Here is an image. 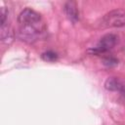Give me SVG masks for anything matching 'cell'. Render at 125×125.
Here are the masks:
<instances>
[{"mask_svg":"<svg viewBox=\"0 0 125 125\" xmlns=\"http://www.w3.org/2000/svg\"><path fill=\"white\" fill-rule=\"evenodd\" d=\"M44 24L43 22L40 24H33V25H21L18 35L20 39L27 43H33L39 39V37L44 32Z\"/></svg>","mask_w":125,"mask_h":125,"instance_id":"6da1fadb","label":"cell"},{"mask_svg":"<svg viewBox=\"0 0 125 125\" xmlns=\"http://www.w3.org/2000/svg\"><path fill=\"white\" fill-rule=\"evenodd\" d=\"M117 36L115 34L112 33H108L104 35L100 41L98 42L97 46L94 47L93 49L89 50V52H92L93 54H103L105 53L107 51H109L110 49H112L116 43H117Z\"/></svg>","mask_w":125,"mask_h":125,"instance_id":"3957f363","label":"cell"},{"mask_svg":"<svg viewBox=\"0 0 125 125\" xmlns=\"http://www.w3.org/2000/svg\"><path fill=\"white\" fill-rule=\"evenodd\" d=\"M1 40L3 42H11L12 39H13V31L12 29L9 28L8 25L4 24V25H1Z\"/></svg>","mask_w":125,"mask_h":125,"instance_id":"52a82bcc","label":"cell"},{"mask_svg":"<svg viewBox=\"0 0 125 125\" xmlns=\"http://www.w3.org/2000/svg\"><path fill=\"white\" fill-rule=\"evenodd\" d=\"M64 13H65L67 19L73 23H75L79 20V12H78L76 3L73 2V1H68V2L65 3Z\"/></svg>","mask_w":125,"mask_h":125,"instance_id":"8992f818","label":"cell"},{"mask_svg":"<svg viewBox=\"0 0 125 125\" xmlns=\"http://www.w3.org/2000/svg\"><path fill=\"white\" fill-rule=\"evenodd\" d=\"M104 88L111 92L123 93L125 90V81L118 77H108L104 82Z\"/></svg>","mask_w":125,"mask_h":125,"instance_id":"5b68a950","label":"cell"},{"mask_svg":"<svg viewBox=\"0 0 125 125\" xmlns=\"http://www.w3.org/2000/svg\"><path fill=\"white\" fill-rule=\"evenodd\" d=\"M18 21L21 25H33L42 23V19L37 12L32 9L26 8L20 13L18 17Z\"/></svg>","mask_w":125,"mask_h":125,"instance_id":"277c9868","label":"cell"},{"mask_svg":"<svg viewBox=\"0 0 125 125\" xmlns=\"http://www.w3.org/2000/svg\"><path fill=\"white\" fill-rule=\"evenodd\" d=\"M117 62H118V61H117L116 59L112 58V57L105 58V59L104 60V64H105V65H107V66H114V65L117 64Z\"/></svg>","mask_w":125,"mask_h":125,"instance_id":"30bf717a","label":"cell"},{"mask_svg":"<svg viewBox=\"0 0 125 125\" xmlns=\"http://www.w3.org/2000/svg\"><path fill=\"white\" fill-rule=\"evenodd\" d=\"M41 58L46 62H55L58 60V54L53 51H47L41 55Z\"/></svg>","mask_w":125,"mask_h":125,"instance_id":"ba28073f","label":"cell"},{"mask_svg":"<svg viewBox=\"0 0 125 125\" xmlns=\"http://www.w3.org/2000/svg\"><path fill=\"white\" fill-rule=\"evenodd\" d=\"M122 94H124V95H125V90H124V92H123V93H122Z\"/></svg>","mask_w":125,"mask_h":125,"instance_id":"8fae6325","label":"cell"},{"mask_svg":"<svg viewBox=\"0 0 125 125\" xmlns=\"http://www.w3.org/2000/svg\"><path fill=\"white\" fill-rule=\"evenodd\" d=\"M102 27H120L125 25V10L117 9L108 12L101 20Z\"/></svg>","mask_w":125,"mask_h":125,"instance_id":"7a4b0ae2","label":"cell"},{"mask_svg":"<svg viewBox=\"0 0 125 125\" xmlns=\"http://www.w3.org/2000/svg\"><path fill=\"white\" fill-rule=\"evenodd\" d=\"M7 17H8V10L5 7H1V11H0V24L1 25L6 24Z\"/></svg>","mask_w":125,"mask_h":125,"instance_id":"9c48e42d","label":"cell"}]
</instances>
